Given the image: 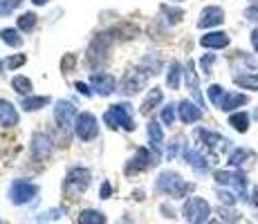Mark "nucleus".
Listing matches in <instances>:
<instances>
[{"label": "nucleus", "mask_w": 258, "mask_h": 224, "mask_svg": "<svg viewBox=\"0 0 258 224\" xmlns=\"http://www.w3.org/2000/svg\"><path fill=\"white\" fill-rule=\"evenodd\" d=\"M193 188L196 186L184 182V177L177 171H162L155 179V191L173 197V200H184V197H188V193H193Z\"/></svg>", "instance_id": "nucleus-1"}, {"label": "nucleus", "mask_w": 258, "mask_h": 224, "mask_svg": "<svg viewBox=\"0 0 258 224\" xmlns=\"http://www.w3.org/2000/svg\"><path fill=\"white\" fill-rule=\"evenodd\" d=\"M213 182L218 186L231 188V191L238 193L242 202L249 200V193H247V186H249V179H247L245 171H238V168H229V171H213Z\"/></svg>", "instance_id": "nucleus-2"}, {"label": "nucleus", "mask_w": 258, "mask_h": 224, "mask_svg": "<svg viewBox=\"0 0 258 224\" xmlns=\"http://www.w3.org/2000/svg\"><path fill=\"white\" fill-rule=\"evenodd\" d=\"M103 121H106V126L110 128V130H126V132H133L135 130V119H133V108L131 103H117V106H112L110 110L103 114Z\"/></svg>", "instance_id": "nucleus-3"}, {"label": "nucleus", "mask_w": 258, "mask_h": 224, "mask_svg": "<svg viewBox=\"0 0 258 224\" xmlns=\"http://www.w3.org/2000/svg\"><path fill=\"white\" fill-rule=\"evenodd\" d=\"M211 204L205 200V197L191 195L186 197L184 206H182V215L188 224H207L211 220Z\"/></svg>", "instance_id": "nucleus-4"}, {"label": "nucleus", "mask_w": 258, "mask_h": 224, "mask_svg": "<svg viewBox=\"0 0 258 224\" xmlns=\"http://www.w3.org/2000/svg\"><path fill=\"white\" fill-rule=\"evenodd\" d=\"M162 157H157L155 153L151 151V148H140V151L135 153L131 159L126 162V166H123V173H126L128 177L133 175H140V173H146L148 168H153L155 164H160Z\"/></svg>", "instance_id": "nucleus-5"}, {"label": "nucleus", "mask_w": 258, "mask_h": 224, "mask_svg": "<svg viewBox=\"0 0 258 224\" xmlns=\"http://www.w3.org/2000/svg\"><path fill=\"white\" fill-rule=\"evenodd\" d=\"M38 195V186L34 182H27V179H14L9 184V200L16 206H25Z\"/></svg>", "instance_id": "nucleus-6"}, {"label": "nucleus", "mask_w": 258, "mask_h": 224, "mask_svg": "<svg viewBox=\"0 0 258 224\" xmlns=\"http://www.w3.org/2000/svg\"><path fill=\"white\" fill-rule=\"evenodd\" d=\"M196 139H198V143H202L211 153V157H218L220 151L229 148V139H225L216 130H209V128H196Z\"/></svg>", "instance_id": "nucleus-7"}, {"label": "nucleus", "mask_w": 258, "mask_h": 224, "mask_svg": "<svg viewBox=\"0 0 258 224\" xmlns=\"http://www.w3.org/2000/svg\"><path fill=\"white\" fill-rule=\"evenodd\" d=\"M74 132H77V137L81 139V141H92V139H97V134H99L97 117H94L92 112H81L77 117V121H74Z\"/></svg>", "instance_id": "nucleus-8"}, {"label": "nucleus", "mask_w": 258, "mask_h": 224, "mask_svg": "<svg viewBox=\"0 0 258 224\" xmlns=\"http://www.w3.org/2000/svg\"><path fill=\"white\" fill-rule=\"evenodd\" d=\"M151 77H153V74L148 72V69L144 67V65L137 67V69H131V72H128L126 77L121 79V92L128 94V97H131V94H137L144 86H146V81H148Z\"/></svg>", "instance_id": "nucleus-9"}, {"label": "nucleus", "mask_w": 258, "mask_h": 224, "mask_svg": "<svg viewBox=\"0 0 258 224\" xmlns=\"http://www.w3.org/2000/svg\"><path fill=\"white\" fill-rule=\"evenodd\" d=\"M258 155L251 148H234V151H229V157H227V164H229V168H238V171H247V168H251L256 164Z\"/></svg>", "instance_id": "nucleus-10"}, {"label": "nucleus", "mask_w": 258, "mask_h": 224, "mask_svg": "<svg viewBox=\"0 0 258 224\" xmlns=\"http://www.w3.org/2000/svg\"><path fill=\"white\" fill-rule=\"evenodd\" d=\"M225 23V9L218 7V5H209L200 12V18H198V27L200 29H213L220 27Z\"/></svg>", "instance_id": "nucleus-11"}, {"label": "nucleus", "mask_w": 258, "mask_h": 224, "mask_svg": "<svg viewBox=\"0 0 258 224\" xmlns=\"http://www.w3.org/2000/svg\"><path fill=\"white\" fill-rule=\"evenodd\" d=\"M52 139H49V134L45 132H36L32 137V141H29V151H32V157L36 159V162H45V159L52 155Z\"/></svg>", "instance_id": "nucleus-12"}, {"label": "nucleus", "mask_w": 258, "mask_h": 224, "mask_svg": "<svg viewBox=\"0 0 258 224\" xmlns=\"http://www.w3.org/2000/svg\"><path fill=\"white\" fill-rule=\"evenodd\" d=\"M77 108H74V103L66 101V99H61V101H56V108H54V121H56L58 128H68L72 126V121H77Z\"/></svg>", "instance_id": "nucleus-13"}, {"label": "nucleus", "mask_w": 258, "mask_h": 224, "mask_svg": "<svg viewBox=\"0 0 258 224\" xmlns=\"http://www.w3.org/2000/svg\"><path fill=\"white\" fill-rule=\"evenodd\" d=\"M184 159H186L188 166H191L196 173H200V175H207V173L211 171V164L213 162L200 151V148H186V151H184Z\"/></svg>", "instance_id": "nucleus-14"}, {"label": "nucleus", "mask_w": 258, "mask_h": 224, "mask_svg": "<svg viewBox=\"0 0 258 224\" xmlns=\"http://www.w3.org/2000/svg\"><path fill=\"white\" fill-rule=\"evenodd\" d=\"M90 86L97 94H101V97H108V94H112L117 90V79L112 77V74L108 72H94L92 79H90Z\"/></svg>", "instance_id": "nucleus-15"}, {"label": "nucleus", "mask_w": 258, "mask_h": 224, "mask_svg": "<svg viewBox=\"0 0 258 224\" xmlns=\"http://www.w3.org/2000/svg\"><path fill=\"white\" fill-rule=\"evenodd\" d=\"M177 117H180L182 123H186V126H191V123H198L202 119V106L200 103H193L184 99V101L177 103Z\"/></svg>", "instance_id": "nucleus-16"}, {"label": "nucleus", "mask_w": 258, "mask_h": 224, "mask_svg": "<svg viewBox=\"0 0 258 224\" xmlns=\"http://www.w3.org/2000/svg\"><path fill=\"white\" fill-rule=\"evenodd\" d=\"M90 179H92V173L88 171V168H83V166L70 168V171H68V175H66L68 186L77 188V191H86V188L90 186Z\"/></svg>", "instance_id": "nucleus-17"}, {"label": "nucleus", "mask_w": 258, "mask_h": 224, "mask_svg": "<svg viewBox=\"0 0 258 224\" xmlns=\"http://www.w3.org/2000/svg\"><path fill=\"white\" fill-rule=\"evenodd\" d=\"M229 43H231L229 34L220 32V29H211V32H207L200 38V45L207 49H225V47H229Z\"/></svg>", "instance_id": "nucleus-18"}, {"label": "nucleus", "mask_w": 258, "mask_h": 224, "mask_svg": "<svg viewBox=\"0 0 258 224\" xmlns=\"http://www.w3.org/2000/svg\"><path fill=\"white\" fill-rule=\"evenodd\" d=\"M148 143H151V151L157 157H162V146H164V130H162V123L157 119L148 121Z\"/></svg>", "instance_id": "nucleus-19"}, {"label": "nucleus", "mask_w": 258, "mask_h": 224, "mask_svg": "<svg viewBox=\"0 0 258 224\" xmlns=\"http://www.w3.org/2000/svg\"><path fill=\"white\" fill-rule=\"evenodd\" d=\"M247 103H249V97H247L245 92H227L225 99H222V103H220V110L231 114V112H236L238 108L247 106Z\"/></svg>", "instance_id": "nucleus-20"}, {"label": "nucleus", "mask_w": 258, "mask_h": 224, "mask_svg": "<svg viewBox=\"0 0 258 224\" xmlns=\"http://www.w3.org/2000/svg\"><path fill=\"white\" fill-rule=\"evenodd\" d=\"M18 112L14 108V103L0 99V128H16L18 126Z\"/></svg>", "instance_id": "nucleus-21"}, {"label": "nucleus", "mask_w": 258, "mask_h": 224, "mask_svg": "<svg viewBox=\"0 0 258 224\" xmlns=\"http://www.w3.org/2000/svg\"><path fill=\"white\" fill-rule=\"evenodd\" d=\"M182 79H184V67H182L180 61H171L166 69V86L171 90H180Z\"/></svg>", "instance_id": "nucleus-22"}, {"label": "nucleus", "mask_w": 258, "mask_h": 224, "mask_svg": "<svg viewBox=\"0 0 258 224\" xmlns=\"http://www.w3.org/2000/svg\"><path fill=\"white\" fill-rule=\"evenodd\" d=\"M184 77H186V88H188V92L193 94V99H198V101L202 103V99H200V79H198L196 63H193V61H188V65L184 67Z\"/></svg>", "instance_id": "nucleus-23"}, {"label": "nucleus", "mask_w": 258, "mask_h": 224, "mask_svg": "<svg viewBox=\"0 0 258 224\" xmlns=\"http://www.w3.org/2000/svg\"><path fill=\"white\" fill-rule=\"evenodd\" d=\"M229 126L234 128L236 132L245 134L247 130H249V126H251L249 112H247V110H236V112H231V114H229Z\"/></svg>", "instance_id": "nucleus-24"}, {"label": "nucleus", "mask_w": 258, "mask_h": 224, "mask_svg": "<svg viewBox=\"0 0 258 224\" xmlns=\"http://www.w3.org/2000/svg\"><path fill=\"white\" fill-rule=\"evenodd\" d=\"M162 101H164V92H162L160 88H151V90H148V97L144 99L140 112H142V114H151L157 106H160Z\"/></svg>", "instance_id": "nucleus-25"}, {"label": "nucleus", "mask_w": 258, "mask_h": 224, "mask_svg": "<svg viewBox=\"0 0 258 224\" xmlns=\"http://www.w3.org/2000/svg\"><path fill=\"white\" fill-rule=\"evenodd\" d=\"M234 86L240 90H249V92H258V72H242L234 77Z\"/></svg>", "instance_id": "nucleus-26"}, {"label": "nucleus", "mask_w": 258, "mask_h": 224, "mask_svg": "<svg viewBox=\"0 0 258 224\" xmlns=\"http://www.w3.org/2000/svg\"><path fill=\"white\" fill-rule=\"evenodd\" d=\"M108 217L99 208H83L77 217V224H106Z\"/></svg>", "instance_id": "nucleus-27"}, {"label": "nucleus", "mask_w": 258, "mask_h": 224, "mask_svg": "<svg viewBox=\"0 0 258 224\" xmlns=\"http://www.w3.org/2000/svg\"><path fill=\"white\" fill-rule=\"evenodd\" d=\"M218 220H222L225 224H240L242 213L236 211L234 206H220L218 208Z\"/></svg>", "instance_id": "nucleus-28"}, {"label": "nucleus", "mask_w": 258, "mask_h": 224, "mask_svg": "<svg viewBox=\"0 0 258 224\" xmlns=\"http://www.w3.org/2000/svg\"><path fill=\"white\" fill-rule=\"evenodd\" d=\"M0 38H3V43L9 45V47H21V45H23V36L14 27L0 29Z\"/></svg>", "instance_id": "nucleus-29"}, {"label": "nucleus", "mask_w": 258, "mask_h": 224, "mask_svg": "<svg viewBox=\"0 0 258 224\" xmlns=\"http://www.w3.org/2000/svg\"><path fill=\"white\" fill-rule=\"evenodd\" d=\"M49 103V97H25L23 99V110H27V112H36V110H41V108H45Z\"/></svg>", "instance_id": "nucleus-30"}, {"label": "nucleus", "mask_w": 258, "mask_h": 224, "mask_svg": "<svg viewBox=\"0 0 258 224\" xmlns=\"http://www.w3.org/2000/svg\"><path fill=\"white\" fill-rule=\"evenodd\" d=\"M216 197L220 200L222 206H236L238 200H240L236 191H231V188H225V186L218 188V191H216Z\"/></svg>", "instance_id": "nucleus-31"}, {"label": "nucleus", "mask_w": 258, "mask_h": 224, "mask_svg": "<svg viewBox=\"0 0 258 224\" xmlns=\"http://www.w3.org/2000/svg\"><path fill=\"white\" fill-rule=\"evenodd\" d=\"M225 94H227V90L220 86V83H211L209 88H207V99L213 103L216 108H220V103H222V99H225Z\"/></svg>", "instance_id": "nucleus-32"}, {"label": "nucleus", "mask_w": 258, "mask_h": 224, "mask_svg": "<svg viewBox=\"0 0 258 224\" xmlns=\"http://www.w3.org/2000/svg\"><path fill=\"white\" fill-rule=\"evenodd\" d=\"M36 14H34V12H25L23 14V16L21 18H18V32H23V34H29V32H32V29L34 27H36Z\"/></svg>", "instance_id": "nucleus-33"}, {"label": "nucleus", "mask_w": 258, "mask_h": 224, "mask_svg": "<svg viewBox=\"0 0 258 224\" xmlns=\"http://www.w3.org/2000/svg\"><path fill=\"white\" fill-rule=\"evenodd\" d=\"M12 88L16 90L18 94H29V92L34 90L32 81H29L27 77H23V74H18V77H14V79H12Z\"/></svg>", "instance_id": "nucleus-34"}, {"label": "nucleus", "mask_w": 258, "mask_h": 224, "mask_svg": "<svg viewBox=\"0 0 258 224\" xmlns=\"http://www.w3.org/2000/svg\"><path fill=\"white\" fill-rule=\"evenodd\" d=\"M175 117H177V106L175 103H168V106L162 108L160 121L164 123V126H173V123H175Z\"/></svg>", "instance_id": "nucleus-35"}, {"label": "nucleus", "mask_w": 258, "mask_h": 224, "mask_svg": "<svg viewBox=\"0 0 258 224\" xmlns=\"http://www.w3.org/2000/svg\"><path fill=\"white\" fill-rule=\"evenodd\" d=\"M162 14H164V16H166V21L171 23V25L180 23L182 18H184V12H182V9L171 7V5H162Z\"/></svg>", "instance_id": "nucleus-36"}, {"label": "nucleus", "mask_w": 258, "mask_h": 224, "mask_svg": "<svg viewBox=\"0 0 258 224\" xmlns=\"http://www.w3.org/2000/svg\"><path fill=\"white\" fill-rule=\"evenodd\" d=\"M184 151V139L182 137H177V139H173L171 141V146H168V153H166V157L168 159H175L180 153Z\"/></svg>", "instance_id": "nucleus-37"}, {"label": "nucleus", "mask_w": 258, "mask_h": 224, "mask_svg": "<svg viewBox=\"0 0 258 224\" xmlns=\"http://www.w3.org/2000/svg\"><path fill=\"white\" fill-rule=\"evenodd\" d=\"M218 61V56L216 54H205V56L200 58V65H202V72L205 74H211V67H213V63Z\"/></svg>", "instance_id": "nucleus-38"}, {"label": "nucleus", "mask_w": 258, "mask_h": 224, "mask_svg": "<svg viewBox=\"0 0 258 224\" xmlns=\"http://www.w3.org/2000/svg\"><path fill=\"white\" fill-rule=\"evenodd\" d=\"M25 61H27V56H25V54H16V56H9L7 61H5V65H7L9 69H16V67L25 65Z\"/></svg>", "instance_id": "nucleus-39"}, {"label": "nucleus", "mask_w": 258, "mask_h": 224, "mask_svg": "<svg viewBox=\"0 0 258 224\" xmlns=\"http://www.w3.org/2000/svg\"><path fill=\"white\" fill-rule=\"evenodd\" d=\"M18 3H21V0H0V16L14 12V7H16Z\"/></svg>", "instance_id": "nucleus-40"}, {"label": "nucleus", "mask_w": 258, "mask_h": 224, "mask_svg": "<svg viewBox=\"0 0 258 224\" xmlns=\"http://www.w3.org/2000/svg\"><path fill=\"white\" fill-rule=\"evenodd\" d=\"M110 195H112V184L108 182V179H103L101 188H99V197H101V200H110Z\"/></svg>", "instance_id": "nucleus-41"}, {"label": "nucleus", "mask_w": 258, "mask_h": 224, "mask_svg": "<svg viewBox=\"0 0 258 224\" xmlns=\"http://www.w3.org/2000/svg\"><path fill=\"white\" fill-rule=\"evenodd\" d=\"M63 215V208H52V211H45L43 215H38V220H58Z\"/></svg>", "instance_id": "nucleus-42"}, {"label": "nucleus", "mask_w": 258, "mask_h": 224, "mask_svg": "<svg viewBox=\"0 0 258 224\" xmlns=\"http://www.w3.org/2000/svg\"><path fill=\"white\" fill-rule=\"evenodd\" d=\"M245 18L249 23H258V5H249V7L245 9Z\"/></svg>", "instance_id": "nucleus-43"}, {"label": "nucleus", "mask_w": 258, "mask_h": 224, "mask_svg": "<svg viewBox=\"0 0 258 224\" xmlns=\"http://www.w3.org/2000/svg\"><path fill=\"white\" fill-rule=\"evenodd\" d=\"M74 88H77L79 90V92H81V94H86V97H92V86H86V83H81V81H77V83H74Z\"/></svg>", "instance_id": "nucleus-44"}, {"label": "nucleus", "mask_w": 258, "mask_h": 224, "mask_svg": "<svg viewBox=\"0 0 258 224\" xmlns=\"http://www.w3.org/2000/svg\"><path fill=\"white\" fill-rule=\"evenodd\" d=\"M247 202H249V206H251V208H258V186L251 188L249 200H247Z\"/></svg>", "instance_id": "nucleus-45"}, {"label": "nucleus", "mask_w": 258, "mask_h": 224, "mask_svg": "<svg viewBox=\"0 0 258 224\" xmlns=\"http://www.w3.org/2000/svg\"><path fill=\"white\" fill-rule=\"evenodd\" d=\"M249 43H251V47H254V52L258 54V27H256V29H251V34H249Z\"/></svg>", "instance_id": "nucleus-46"}, {"label": "nucleus", "mask_w": 258, "mask_h": 224, "mask_svg": "<svg viewBox=\"0 0 258 224\" xmlns=\"http://www.w3.org/2000/svg\"><path fill=\"white\" fill-rule=\"evenodd\" d=\"M72 67H74V56L70 54V56L63 58V69H72Z\"/></svg>", "instance_id": "nucleus-47"}, {"label": "nucleus", "mask_w": 258, "mask_h": 224, "mask_svg": "<svg viewBox=\"0 0 258 224\" xmlns=\"http://www.w3.org/2000/svg\"><path fill=\"white\" fill-rule=\"evenodd\" d=\"M162 213H164V217H171V220L175 217V211L171 206H166V204H162Z\"/></svg>", "instance_id": "nucleus-48"}, {"label": "nucleus", "mask_w": 258, "mask_h": 224, "mask_svg": "<svg viewBox=\"0 0 258 224\" xmlns=\"http://www.w3.org/2000/svg\"><path fill=\"white\" fill-rule=\"evenodd\" d=\"M144 197H146V193H144V191H135V193H133V200H144Z\"/></svg>", "instance_id": "nucleus-49"}, {"label": "nucleus", "mask_w": 258, "mask_h": 224, "mask_svg": "<svg viewBox=\"0 0 258 224\" xmlns=\"http://www.w3.org/2000/svg\"><path fill=\"white\" fill-rule=\"evenodd\" d=\"M32 3H34V5H38V7H41V5H45L47 0H32Z\"/></svg>", "instance_id": "nucleus-50"}, {"label": "nucleus", "mask_w": 258, "mask_h": 224, "mask_svg": "<svg viewBox=\"0 0 258 224\" xmlns=\"http://www.w3.org/2000/svg\"><path fill=\"white\" fill-rule=\"evenodd\" d=\"M207 224H225V222H222V220H213V217H211V220L207 222Z\"/></svg>", "instance_id": "nucleus-51"}, {"label": "nucleus", "mask_w": 258, "mask_h": 224, "mask_svg": "<svg viewBox=\"0 0 258 224\" xmlns=\"http://www.w3.org/2000/svg\"><path fill=\"white\" fill-rule=\"evenodd\" d=\"M171 3H184V0H171Z\"/></svg>", "instance_id": "nucleus-52"}, {"label": "nucleus", "mask_w": 258, "mask_h": 224, "mask_svg": "<svg viewBox=\"0 0 258 224\" xmlns=\"http://www.w3.org/2000/svg\"><path fill=\"white\" fill-rule=\"evenodd\" d=\"M254 119H258V110H256V112H254Z\"/></svg>", "instance_id": "nucleus-53"}, {"label": "nucleus", "mask_w": 258, "mask_h": 224, "mask_svg": "<svg viewBox=\"0 0 258 224\" xmlns=\"http://www.w3.org/2000/svg\"><path fill=\"white\" fill-rule=\"evenodd\" d=\"M0 67H3V63H0Z\"/></svg>", "instance_id": "nucleus-54"}, {"label": "nucleus", "mask_w": 258, "mask_h": 224, "mask_svg": "<svg viewBox=\"0 0 258 224\" xmlns=\"http://www.w3.org/2000/svg\"><path fill=\"white\" fill-rule=\"evenodd\" d=\"M0 224H3V222H0Z\"/></svg>", "instance_id": "nucleus-55"}]
</instances>
